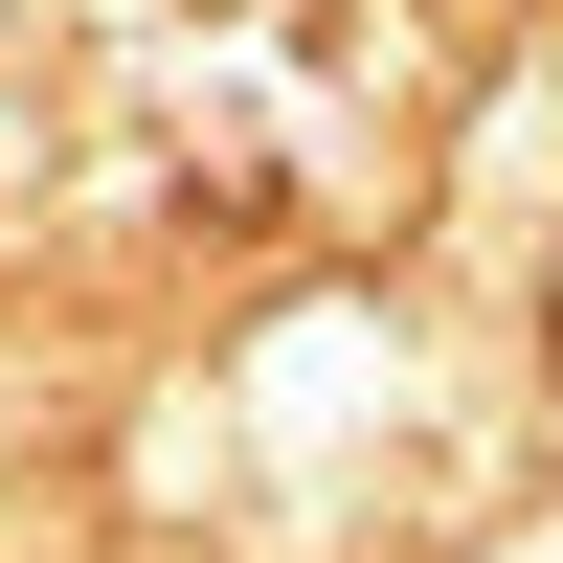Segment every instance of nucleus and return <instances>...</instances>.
Instances as JSON below:
<instances>
[{
    "label": "nucleus",
    "instance_id": "nucleus-1",
    "mask_svg": "<svg viewBox=\"0 0 563 563\" xmlns=\"http://www.w3.org/2000/svg\"><path fill=\"white\" fill-rule=\"evenodd\" d=\"M541 361H563V271H541Z\"/></svg>",
    "mask_w": 563,
    "mask_h": 563
}]
</instances>
